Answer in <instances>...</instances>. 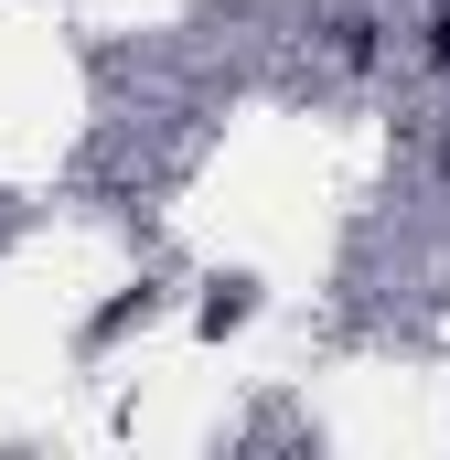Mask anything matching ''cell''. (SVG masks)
<instances>
[{"label":"cell","mask_w":450,"mask_h":460,"mask_svg":"<svg viewBox=\"0 0 450 460\" xmlns=\"http://www.w3.org/2000/svg\"><path fill=\"white\" fill-rule=\"evenodd\" d=\"M418 65H429V75H450V0L418 22Z\"/></svg>","instance_id":"cell-2"},{"label":"cell","mask_w":450,"mask_h":460,"mask_svg":"<svg viewBox=\"0 0 450 460\" xmlns=\"http://www.w3.org/2000/svg\"><path fill=\"white\" fill-rule=\"evenodd\" d=\"M375 32H386L375 11H343L333 22V65H375Z\"/></svg>","instance_id":"cell-1"},{"label":"cell","mask_w":450,"mask_h":460,"mask_svg":"<svg viewBox=\"0 0 450 460\" xmlns=\"http://www.w3.org/2000/svg\"><path fill=\"white\" fill-rule=\"evenodd\" d=\"M440 193H450V128H440Z\"/></svg>","instance_id":"cell-3"}]
</instances>
